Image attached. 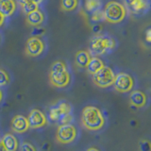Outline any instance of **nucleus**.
Returning <instances> with one entry per match:
<instances>
[{
  "mask_svg": "<svg viewBox=\"0 0 151 151\" xmlns=\"http://www.w3.org/2000/svg\"><path fill=\"white\" fill-rule=\"evenodd\" d=\"M105 118L100 109L96 106H86L81 112V123L88 130L96 131L105 126Z\"/></svg>",
  "mask_w": 151,
  "mask_h": 151,
  "instance_id": "1",
  "label": "nucleus"
},
{
  "mask_svg": "<svg viewBox=\"0 0 151 151\" xmlns=\"http://www.w3.org/2000/svg\"><path fill=\"white\" fill-rule=\"evenodd\" d=\"M49 81L56 88H65L70 84L71 75L63 60H59L53 63L49 72Z\"/></svg>",
  "mask_w": 151,
  "mask_h": 151,
  "instance_id": "2",
  "label": "nucleus"
},
{
  "mask_svg": "<svg viewBox=\"0 0 151 151\" xmlns=\"http://www.w3.org/2000/svg\"><path fill=\"white\" fill-rule=\"evenodd\" d=\"M115 46V40L108 35L96 34L93 36L90 40V50L93 54L96 56L106 54L114 49Z\"/></svg>",
  "mask_w": 151,
  "mask_h": 151,
  "instance_id": "3",
  "label": "nucleus"
},
{
  "mask_svg": "<svg viewBox=\"0 0 151 151\" xmlns=\"http://www.w3.org/2000/svg\"><path fill=\"white\" fill-rule=\"evenodd\" d=\"M104 18L105 21L111 24L121 23L127 16V9L120 2L110 1L104 8Z\"/></svg>",
  "mask_w": 151,
  "mask_h": 151,
  "instance_id": "4",
  "label": "nucleus"
},
{
  "mask_svg": "<svg viewBox=\"0 0 151 151\" xmlns=\"http://www.w3.org/2000/svg\"><path fill=\"white\" fill-rule=\"evenodd\" d=\"M92 76H93V82L97 87L102 89L112 86L115 78V74L113 72V70L106 65Z\"/></svg>",
  "mask_w": 151,
  "mask_h": 151,
  "instance_id": "5",
  "label": "nucleus"
},
{
  "mask_svg": "<svg viewBox=\"0 0 151 151\" xmlns=\"http://www.w3.org/2000/svg\"><path fill=\"white\" fill-rule=\"evenodd\" d=\"M78 135V130L72 124H63L58 127L56 131V141L61 145L73 143Z\"/></svg>",
  "mask_w": 151,
  "mask_h": 151,
  "instance_id": "6",
  "label": "nucleus"
},
{
  "mask_svg": "<svg viewBox=\"0 0 151 151\" xmlns=\"http://www.w3.org/2000/svg\"><path fill=\"white\" fill-rule=\"evenodd\" d=\"M45 49V44L40 37L31 36L27 40L25 46V53L31 58L41 56Z\"/></svg>",
  "mask_w": 151,
  "mask_h": 151,
  "instance_id": "7",
  "label": "nucleus"
},
{
  "mask_svg": "<svg viewBox=\"0 0 151 151\" xmlns=\"http://www.w3.org/2000/svg\"><path fill=\"white\" fill-rule=\"evenodd\" d=\"M113 87L118 93H129L134 87V78L129 74L120 72L115 75Z\"/></svg>",
  "mask_w": 151,
  "mask_h": 151,
  "instance_id": "8",
  "label": "nucleus"
},
{
  "mask_svg": "<svg viewBox=\"0 0 151 151\" xmlns=\"http://www.w3.org/2000/svg\"><path fill=\"white\" fill-rule=\"evenodd\" d=\"M72 111L71 105L68 102L60 101L56 105L52 106L49 110V118L51 121L54 122H60V120L63 116L69 114Z\"/></svg>",
  "mask_w": 151,
  "mask_h": 151,
  "instance_id": "9",
  "label": "nucleus"
},
{
  "mask_svg": "<svg viewBox=\"0 0 151 151\" xmlns=\"http://www.w3.org/2000/svg\"><path fill=\"white\" fill-rule=\"evenodd\" d=\"M27 118L28 125H29V129H41V127H44L47 125V118L45 114L38 109L31 110Z\"/></svg>",
  "mask_w": 151,
  "mask_h": 151,
  "instance_id": "10",
  "label": "nucleus"
},
{
  "mask_svg": "<svg viewBox=\"0 0 151 151\" xmlns=\"http://www.w3.org/2000/svg\"><path fill=\"white\" fill-rule=\"evenodd\" d=\"M12 129L16 132V133H24L29 129V125H28L27 118L24 115L17 114L14 116L11 122Z\"/></svg>",
  "mask_w": 151,
  "mask_h": 151,
  "instance_id": "11",
  "label": "nucleus"
},
{
  "mask_svg": "<svg viewBox=\"0 0 151 151\" xmlns=\"http://www.w3.org/2000/svg\"><path fill=\"white\" fill-rule=\"evenodd\" d=\"M129 103L130 105L136 108H143L147 103V97L146 94L140 91V90H135L132 91L129 94Z\"/></svg>",
  "mask_w": 151,
  "mask_h": 151,
  "instance_id": "12",
  "label": "nucleus"
},
{
  "mask_svg": "<svg viewBox=\"0 0 151 151\" xmlns=\"http://www.w3.org/2000/svg\"><path fill=\"white\" fill-rule=\"evenodd\" d=\"M45 19V17L44 12L38 9L36 11L27 14L26 21L27 23V25H29L31 27H40L44 24Z\"/></svg>",
  "mask_w": 151,
  "mask_h": 151,
  "instance_id": "13",
  "label": "nucleus"
},
{
  "mask_svg": "<svg viewBox=\"0 0 151 151\" xmlns=\"http://www.w3.org/2000/svg\"><path fill=\"white\" fill-rule=\"evenodd\" d=\"M17 9V3L15 0H0V12L4 17H11Z\"/></svg>",
  "mask_w": 151,
  "mask_h": 151,
  "instance_id": "14",
  "label": "nucleus"
},
{
  "mask_svg": "<svg viewBox=\"0 0 151 151\" xmlns=\"http://www.w3.org/2000/svg\"><path fill=\"white\" fill-rule=\"evenodd\" d=\"M91 53L87 50H79L76 53L75 63L79 68H86L88 63L91 60Z\"/></svg>",
  "mask_w": 151,
  "mask_h": 151,
  "instance_id": "15",
  "label": "nucleus"
},
{
  "mask_svg": "<svg viewBox=\"0 0 151 151\" xmlns=\"http://www.w3.org/2000/svg\"><path fill=\"white\" fill-rule=\"evenodd\" d=\"M129 8L134 14L145 13L149 9V0H134Z\"/></svg>",
  "mask_w": 151,
  "mask_h": 151,
  "instance_id": "16",
  "label": "nucleus"
},
{
  "mask_svg": "<svg viewBox=\"0 0 151 151\" xmlns=\"http://www.w3.org/2000/svg\"><path fill=\"white\" fill-rule=\"evenodd\" d=\"M2 143L7 151H17L18 149V140L12 133H7L2 137Z\"/></svg>",
  "mask_w": 151,
  "mask_h": 151,
  "instance_id": "17",
  "label": "nucleus"
},
{
  "mask_svg": "<svg viewBox=\"0 0 151 151\" xmlns=\"http://www.w3.org/2000/svg\"><path fill=\"white\" fill-rule=\"evenodd\" d=\"M104 66H105V63H104V61L100 58H98V57H92L86 66V69L90 75H93L102 67H104Z\"/></svg>",
  "mask_w": 151,
  "mask_h": 151,
  "instance_id": "18",
  "label": "nucleus"
},
{
  "mask_svg": "<svg viewBox=\"0 0 151 151\" xmlns=\"http://www.w3.org/2000/svg\"><path fill=\"white\" fill-rule=\"evenodd\" d=\"M78 5L79 0H60V9L63 12H74Z\"/></svg>",
  "mask_w": 151,
  "mask_h": 151,
  "instance_id": "19",
  "label": "nucleus"
},
{
  "mask_svg": "<svg viewBox=\"0 0 151 151\" xmlns=\"http://www.w3.org/2000/svg\"><path fill=\"white\" fill-rule=\"evenodd\" d=\"M102 7V0H85V9L92 13L100 9Z\"/></svg>",
  "mask_w": 151,
  "mask_h": 151,
  "instance_id": "20",
  "label": "nucleus"
},
{
  "mask_svg": "<svg viewBox=\"0 0 151 151\" xmlns=\"http://www.w3.org/2000/svg\"><path fill=\"white\" fill-rule=\"evenodd\" d=\"M20 6H21V9H22V12L25 13L26 15L39 9V5H37V4L33 3L31 1H27L25 3L21 4Z\"/></svg>",
  "mask_w": 151,
  "mask_h": 151,
  "instance_id": "21",
  "label": "nucleus"
},
{
  "mask_svg": "<svg viewBox=\"0 0 151 151\" xmlns=\"http://www.w3.org/2000/svg\"><path fill=\"white\" fill-rule=\"evenodd\" d=\"M9 83V75L6 70L0 68V87L7 86Z\"/></svg>",
  "mask_w": 151,
  "mask_h": 151,
  "instance_id": "22",
  "label": "nucleus"
},
{
  "mask_svg": "<svg viewBox=\"0 0 151 151\" xmlns=\"http://www.w3.org/2000/svg\"><path fill=\"white\" fill-rule=\"evenodd\" d=\"M91 19L93 22H101V21H105V18H104V12L103 11L100 9H97V11L93 12L91 13Z\"/></svg>",
  "mask_w": 151,
  "mask_h": 151,
  "instance_id": "23",
  "label": "nucleus"
},
{
  "mask_svg": "<svg viewBox=\"0 0 151 151\" xmlns=\"http://www.w3.org/2000/svg\"><path fill=\"white\" fill-rule=\"evenodd\" d=\"M21 151H37L36 147L28 142H24L21 146Z\"/></svg>",
  "mask_w": 151,
  "mask_h": 151,
  "instance_id": "24",
  "label": "nucleus"
},
{
  "mask_svg": "<svg viewBox=\"0 0 151 151\" xmlns=\"http://www.w3.org/2000/svg\"><path fill=\"white\" fill-rule=\"evenodd\" d=\"M140 149L141 151H150V142L148 140H141L140 141Z\"/></svg>",
  "mask_w": 151,
  "mask_h": 151,
  "instance_id": "25",
  "label": "nucleus"
},
{
  "mask_svg": "<svg viewBox=\"0 0 151 151\" xmlns=\"http://www.w3.org/2000/svg\"><path fill=\"white\" fill-rule=\"evenodd\" d=\"M73 120V116L71 115V113H69V114L63 116L61 119L60 120V124L63 125V124H68V123H70L71 121Z\"/></svg>",
  "mask_w": 151,
  "mask_h": 151,
  "instance_id": "26",
  "label": "nucleus"
},
{
  "mask_svg": "<svg viewBox=\"0 0 151 151\" xmlns=\"http://www.w3.org/2000/svg\"><path fill=\"white\" fill-rule=\"evenodd\" d=\"M4 23H5V17H4L3 14L0 12V27L4 25Z\"/></svg>",
  "mask_w": 151,
  "mask_h": 151,
  "instance_id": "27",
  "label": "nucleus"
},
{
  "mask_svg": "<svg viewBox=\"0 0 151 151\" xmlns=\"http://www.w3.org/2000/svg\"><path fill=\"white\" fill-rule=\"evenodd\" d=\"M123 1H124V4L127 5V7H130L131 4L134 2V0H123Z\"/></svg>",
  "mask_w": 151,
  "mask_h": 151,
  "instance_id": "28",
  "label": "nucleus"
},
{
  "mask_svg": "<svg viewBox=\"0 0 151 151\" xmlns=\"http://www.w3.org/2000/svg\"><path fill=\"white\" fill-rule=\"evenodd\" d=\"M0 151H7V149L5 148V146L2 143V140L0 139Z\"/></svg>",
  "mask_w": 151,
  "mask_h": 151,
  "instance_id": "29",
  "label": "nucleus"
},
{
  "mask_svg": "<svg viewBox=\"0 0 151 151\" xmlns=\"http://www.w3.org/2000/svg\"><path fill=\"white\" fill-rule=\"evenodd\" d=\"M29 1H31V2H33V3H35V4H37V5H40V4H42V2H44L45 0H29Z\"/></svg>",
  "mask_w": 151,
  "mask_h": 151,
  "instance_id": "30",
  "label": "nucleus"
},
{
  "mask_svg": "<svg viewBox=\"0 0 151 151\" xmlns=\"http://www.w3.org/2000/svg\"><path fill=\"white\" fill-rule=\"evenodd\" d=\"M150 29L147 30V32H146V41H147L148 42H150Z\"/></svg>",
  "mask_w": 151,
  "mask_h": 151,
  "instance_id": "31",
  "label": "nucleus"
},
{
  "mask_svg": "<svg viewBox=\"0 0 151 151\" xmlns=\"http://www.w3.org/2000/svg\"><path fill=\"white\" fill-rule=\"evenodd\" d=\"M86 151H100V150H99L98 148H96V147H90Z\"/></svg>",
  "mask_w": 151,
  "mask_h": 151,
  "instance_id": "32",
  "label": "nucleus"
},
{
  "mask_svg": "<svg viewBox=\"0 0 151 151\" xmlns=\"http://www.w3.org/2000/svg\"><path fill=\"white\" fill-rule=\"evenodd\" d=\"M2 99H3V92L1 91V89H0V103L2 102Z\"/></svg>",
  "mask_w": 151,
  "mask_h": 151,
  "instance_id": "33",
  "label": "nucleus"
},
{
  "mask_svg": "<svg viewBox=\"0 0 151 151\" xmlns=\"http://www.w3.org/2000/svg\"><path fill=\"white\" fill-rule=\"evenodd\" d=\"M27 1H29V0H18V2H19V4H23V3H25V2H27Z\"/></svg>",
  "mask_w": 151,
  "mask_h": 151,
  "instance_id": "34",
  "label": "nucleus"
},
{
  "mask_svg": "<svg viewBox=\"0 0 151 151\" xmlns=\"http://www.w3.org/2000/svg\"><path fill=\"white\" fill-rule=\"evenodd\" d=\"M0 42H1V36H0Z\"/></svg>",
  "mask_w": 151,
  "mask_h": 151,
  "instance_id": "35",
  "label": "nucleus"
}]
</instances>
